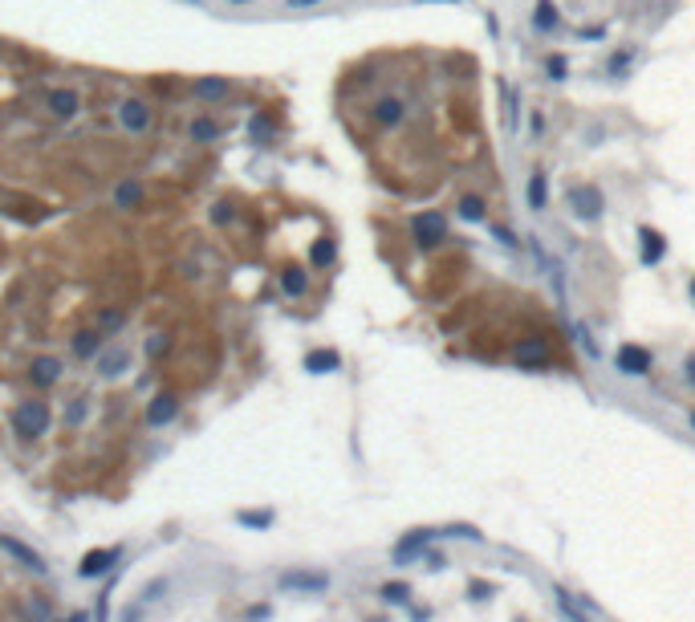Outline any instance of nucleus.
Segmentation results:
<instances>
[{
    "label": "nucleus",
    "instance_id": "58836bf2",
    "mask_svg": "<svg viewBox=\"0 0 695 622\" xmlns=\"http://www.w3.org/2000/svg\"><path fill=\"white\" fill-rule=\"evenodd\" d=\"M69 622H90V614H81V610H78V614H69Z\"/></svg>",
    "mask_w": 695,
    "mask_h": 622
},
{
    "label": "nucleus",
    "instance_id": "1a4fd4ad",
    "mask_svg": "<svg viewBox=\"0 0 695 622\" xmlns=\"http://www.w3.org/2000/svg\"><path fill=\"white\" fill-rule=\"evenodd\" d=\"M45 106H49V115H53V118L69 122V118L81 110V98H78V90H69V86H57V90H49V94H45Z\"/></svg>",
    "mask_w": 695,
    "mask_h": 622
},
{
    "label": "nucleus",
    "instance_id": "412c9836",
    "mask_svg": "<svg viewBox=\"0 0 695 622\" xmlns=\"http://www.w3.org/2000/svg\"><path fill=\"white\" fill-rule=\"evenodd\" d=\"M281 289L289 297H305V289H309V273L305 269H297V264H289L285 273H281Z\"/></svg>",
    "mask_w": 695,
    "mask_h": 622
},
{
    "label": "nucleus",
    "instance_id": "c756f323",
    "mask_svg": "<svg viewBox=\"0 0 695 622\" xmlns=\"http://www.w3.org/2000/svg\"><path fill=\"white\" fill-rule=\"evenodd\" d=\"M211 220H216V224H232V220H236V208L220 199V204H211Z\"/></svg>",
    "mask_w": 695,
    "mask_h": 622
},
{
    "label": "nucleus",
    "instance_id": "0eeeda50",
    "mask_svg": "<svg viewBox=\"0 0 695 622\" xmlns=\"http://www.w3.org/2000/svg\"><path fill=\"white\" fill-rule=\"evenodd\" d=\"M118 561H122V549H118V545H110V549H94V553L81 557L78 573H81V577H102V573H110Z\"/></svg>",
    "mask_w": 695,
    "mask_h": 622
},
{
    "label": "nucleus",
    "instance_id": "393cba45",
    "mask_svg": "<svg viewBox=\"0 0 695 622\" xmlns=\"http://www.w3.org/2000/svg\"><path fill=\"white\" fill-rule=\"evenodd\" d=\"M529 204H533V208H545V204H549V180H545L541 171L529 180Z\"/></svg>",
    "mask_w": 695,
    "mask_h": 622
},
{
    "label": "nucleus",
    "instance_id": "9b49d317",
    "mask_svg": "<svg viewBox=\"0 0 695 622\" xmlns=\"http://www.w3.org/2000/svg\"><path fill=\"white\" fill-rule=\"evenodd\" d=\"M192 90L199 102H220V98H228L232 94V82L228 78H220V74H204V78H192Z\"/></svg>",
    "mask_w": 695,
    "mask_h": 622
},
{
    "label": "nucleus",
    "instance_id": "2f4dec72",
    "mask_svg": "<svg viewBox=\"0 0 695 622\" xmlns=\"http://www.w3.org/2000/svg\"><path fill=\"white\" fill-rule=\"evenodd\" d=\"M329 261H334V240H322L313 248V264H329Z\"/></svg>",
    "mask_w": 695,
    "mask_h": 622
},
{
    "label": "nucleus",
    "instance_id": "423d86ee",
    "mask_svg": "<svg viewBox=\"0 0 695 622\" xmlns=\"http://www.w3.org/2000/svg\"><path fill=\"white\" fill-rule=\"evenodd\" d=\"M281 589H297V594H322V589H329V573H313V570L281 573Z\"/></svg>",
    "mask_w": 695,
    "mask_h": 622
},
{
    "label": "nucleus",
    "instance_id": "f3484780",
    "mask_svg": "<svg viewBox=\"0 0 695 622\" xmlns=\"http://www.w3.org/2000/svg\"><path fill=\"white\" fill-rule=\"evenodd\" d=\"M220 131H224V127H220L216 118H208V115H195L192 122H187V139H192V143H199V147H204V143H216V139H220Z\"/></svg>",
    "mask_w": 695,
    "mask_h": 622
},
{
    "label": "nucleus",
    "instance_id": "a211bd4d",
    "mask_svg": "<svg viewBox=\"0 0 695 622\" xmlns=\"http://www.w3.org/2000/svg\"><path fill=\"white\" fill-rule=\"evenodd\" d=\"M301 366H305L309 375H329V370H338V366H341V354H338V350H309Z\"/></svg>",
    "mask_w": 695,
    "mask_h": 622
},
{
    "label": "nucleus",
    "instance_id": "a878e982",
    "mask_svg": "<svg viewBox=\"0 0 695 622\" xmlns=\"http://www.w3.org/2000/svg\"><path fill=\"white\" fill-rule=\"evenodd\" d=\"M102 334H114V329H122L127 326V310H102L98 313V322H94Z\"/></svg>",
    "mask_w": 695,
    "mask_h": 622
},
{
    "label": "nucleus",
    "instance_id": "473e14b6",
    "mask_svg": "<svg viewBox=\"0 0 695 622\" xmlns=\"http://www.w3.org/2000/svg\"><path fill=\"white\" fill-rule=\"evenodd\" d=\"M65 419H69V423H81V419H86V399H74V407H69Z\"/></svg>",
    "mask_w": 695,
    "mask_h": 622
},
{
    "label": "nucleus",
    "instance_id": "f257e3e1",
    "mask_svg": "<svg viewBox=\"0 0 695 622\" xmlns=\"http://www.w3.org/2000/svg\"><path fill=\"white\" fill-rule=\"evenodd\" d=\"M49 423H53V415H49V403L41 399H25V403H16L13 411V431L21 440H37V435H45Z\"/></svg>",
    "mask_w": 695,
    "mask_h": 622
},
{
    "label": "nucleus",
    "instance_id": "7c9ffc66",
    "mask_svg": "<svg viewBox=\"0 0 695 622\" xmlns=\"http://www.w3.org/2000/svg\"><path fill=\"white\" fill-rule=\"evenodd\" d=\"M468 594L476 598V602H488V598L496 594V586H492V582H468Z\"/></svg>",
    "mask_w": 695,
    "mask_h": 622
},
{
    "label": "nucleus",
    "instance_id": "b1692460",
    "mask_svg": "<svg viewBox=\"0 0 695 622\" xmlns=\"http://www.w3.org/2000/svg\"><path fill=\"white\" fill-rule=\"evenodd\" d=\"M378 598L390 606H403V602H411V586L407 582H387V586L378 589Z\"/></svg>",
    "mask_w": 695,
    "mask_h": 622
},
{
    "label": "nucleus",
    "instance_id": "f03ea898",
    "mask_svg": "<svg viewBox=\"0 0 695 622\" xmlns=\"http://www.w3.org/2000/svg\"><path fill=\"white\" fill-rule=\"evenodd\" d=\"M411 236L419 248H439L448 240V216L443 212H419L411 216Z\"/></svg>",
    "mask_w": 695,
    "mask_h": 622
},
{
    "label": "nucleus",
    "instance_id": "4c0bfd02",
    "mask_svg": "<svg viewBox=\"0 0 695 622\" xmlns=\"http://www.w3.org/2000/svg\"><path fill=\"white\" fill-rule=\"evenodd\" d=\"M561 606H566V614H573V602H569V594L561 589ZM573 622H582V618H573Z\"/></svg>",
    "mask_w": 695,
    "mask_h": 622
},
{
    "label": "nucleus",
    "instance_id": "4be33fe9",
    "mask_svg": "<svg viewBox=\"0 0 695 622\" xmlns=\"http://www.w3.org/2000/svg\"><path fill=\"white\" fill-rule=\"evenodd\" d=\"M663 257H667V240L655 228H643V261H647V264H659Z\"/></svg>",
    "mask_w": 695,
    "mask_h": 622
},
{
    "label": "nucleus",
    "instance_id": "72a5a7b5",
    "mask_svg": "<svg viewBox=\"0 0 695 622\" xmlns=\"http://www.w3.org/2000/svg\"><path fill=\"white\" fill-rule=\"evenodd\" d=\"M146 350H151V354H159V350H167V334H151V342H146Z\"/></svg>",
    "mask_w": 695,
    "mask_h": 622
},
{
    "label": "nucleus",
    "instance_id": "ddd939ff",
    "mask_svg": "<svg viewBox=\"0 0 695 622\" xmlns=\"http://www.w3.org/2000/svg\"><path fill=\"white\" fill-rule=\"evenodd\" d=\"M175 415H179V399L171 391L155 394V399L146 403V423H151V427H167Z\"/></svg>",
    "mask_w": 695,
    "mask_h": 622
},
{
    "label": "nucleus",
    "instance_id": "cd10ccee",
    "mask_svg": "<svg viewBox=\"0 0 695 622\" xmlns=\"http://www.w3.org/2000/svg\"><path fill=\"white\" fill-rule=\"evenodd\" d=\"M460 216H464V220H484V199H480V196H464V199H460Z\"/></svg>",
    "mask_w": 695,
    "mask_h": 622
},
{
    "label": "nucleus",
    "instance_id": "20e7f679",
    "mask_svg": "<svg viewBox=\"0 0 695 622\" xmlns=\"http://www.w3.org/2000/svg\"><path fill=\"white\" fill-rule=\"evenodd\" d=\"M566 199H569V208H573L578 220H598L602 208H606V199H602V192L594 183H573Z\"/></svg>",
    "mask_w": 695,
    "mask_h": 622
},
{
    "label": "nucleus",
    "instance_id": "7ed1b4c3",
    "mask_svg": "<svg viewBox=\"0 0 695 622\" xmlns=\"http://www.w3.org/2000/svg\"><path fill=\"white\" fill-rule=\"evenodd\" d=\"M118 122H122V131H130V134H146L151 122H155V110H151L146 98H122L118 102Z\"/></svg>",
    "mask_w": 695,
    "mask_h": 622
},
{
    "label": "nucleus",
    "instance_id": "ea45409f",
    "mask_svg": "<svg viewBox=\"0 0 695 622\" xmlns=\"http://www.w3.org/2000/svg\"><path fill=\"white\" fill-rule=\"evenodd\" d=\"M691 301H695V277H691Z\"/></svg>",
    "mask_w": 695,
    "mask_h": 622
},
{
    "label": "nucleus",
    "instance_id": "5701e85b",
    "mask_svg": "<svg viewBox=\"0 0 695 622\" xmlns=\"http://www.w3.org/2000/svg\"><path fill=\"white\" fill-rule=\"evenodd\" d=\"M248 134H252L257 143H264V147H269V143H273V134H276V122L269 115H260V110H257V115H252V122H248Z\"/></svg>",
    "mask_w": 695,
    "mask_h": 622
},
{
    "label": "nucleus",
    "instance_id": "f8f14e48",
    "mask_svg": "<svg viewBox=\"0 0 695 622\" xmlns=\"http://www.w3.org/2000/svg\"><path fill=\"white\" fill-rule=\"evenodd\" d=\"M431 537H436V529H415V533H407L399 545H395V565H407V561H415V557L431 545Z\"/></svg>",
    "mask_w": 695,
    "mask_h": 622
},
{
    "label": "nucleus",
    "instance_id": "f704fd0d",
    "mask_svg": "<svg viewBox=\"0 0 695 622\" xmlns=\"http://www.w3.org/2000/svg\"><path fill=\"white\" fill-rule=\"evenodd\" d=\"M549 74L553 78H566V57H549Z\"/></svg>",
    "mask_w": 695,
    "mask_h": 622
},
{
    "label": "nucleus",
    "instance_id": "79ce46f5",
    "mask_svg": "<svg viewBox=\"0 0 695 622\" xmlns=\"http://www.w3.org/2000/svg\"><path fill=\"white\" fill-rule=\"evenodd\" d=\"M187 4H199V0H187Z\"/></svg>",
    "mask_w": 695,
    "mask_h": 622
},
{
    "label": "nucleus",
    "instance_id": "2eb2a0df",
    "mask_svg": "<svg viewBox=\"0 0 695 622\" xmlns=\"http://www.w3.org/2000/svg\"><path fill=\"white\" fill-rule=\"evenodd\" d=\"M130 370V350H98V375L118 378Z\"/></svg>",
    "mask_w": 695,
    "mask_h": 622
},
{
    "label": "nucleus",
    "instance_id": "6ab92c4d",
    "mask_svg": "<svg viewBox=\"0 0 695 622\" xmlns=\"http://www.w3.org/2000/svg\"><path fill=\"white\" fill-rule=\"evenodd\" d=\"M513 358H517L525 370L549 366V354H545V346H541V342H520V346H513Z\"/></svg>",
    "mask_w": 695,
    "mask_h": 622
},
{
    "label": "nucleus",
    "instance_id": "aec40b11",
    "mask_svg": "<svg viewBox=\"0 0 695 622\" xmlns=\"http://www.w3.org/2000/svg\"><path fill=\"white\" fill-rule=\"evenodd\" d=\"M370 115H374V122H382V127H395V122H403L407 106H403V98H378Z\"/></svg>",
    "mask_w": 695,
    "mask_h": 622
},
{
    "label": "nucleus",
    "instance_id": "c9c22d12",
    "mask_svg": "<svg viewBox=\"0 0 695 622\" xmlns=\"http://www.w3.org/2000/svg\"><path fill=\"white\" fill-rule=\"evenodd\" d=\"M448 565V557L443 553H427V570H443Z\"/></svg>",
    "mask_w": 695,
    "mask_h": 622
},
{
    "label": "nucleus",
    "instance_id": "4468645a",
    "mask_svg": "<svg viewBox=\"0 0 695 622\" xmlns=\"http://www.w3.org/2000/svg\"><path fill=\"white\" fill-rule=\"evenodd\" d=\"M57 378H62V358L41 354V358L29 362V382H33V387H53Z\"/></svg>",
    "mask_w": 695,
    "mask_h": 622
},
{
    "label": "nucleus",
    "instance_id": "9d476101",
    "mask_svg": "<svg viewBox=\"0 0 695 622\" xmlns=\"http://www.w3.org/2000/svg\"><path fill=\"white\" fill-rule=\"evenodd\" d=\"M143 199H146V187H143V180H122L118 187H114V196H110V204L118 208V212H139L143 208Z\"/></svg>",
    "mask_w": 695,
    "mask_h": 622
},
{
    "label": "nucleus",
    "instance_id": "dca6fc26",
    "mask_svg": "<svg viewBox=\"0 0 695 622\" xmlns=\"http://www.w3.org/2000/svg\"><path fill=\"white\" fill-rule=\"evenodd\" d=\"M102 338H106V334H102L98 326H90V329H78V334L69 338V350H74L78 358H98V350H102Z\"/></svg>",
    "mask_w": 695,
    "mask_h": 622
},
{
    "label": "nucleus",
    "instance_id": "e433bc0d",
    "mask_svg": "<svg viewBox=\"0 0 695 622\" xmlns=\"http://www.w3.org/2000/svg\"><path fill=\"white\" fill-rule=\"evenodd\" d=\"M683 370H687V382H691V387H695V354H691V358H687V366H683Z\"/></svg>",
    "mask_w": 695,
    "mask_h": 622
},
{
    "label": "nucleus",
    "instance_id": "6e6552de",
    "mask_svg": "<svg viewBox=\"0 0 695 622\" xmlns=\"http://www.w3.org/2000/svg\"><path fill=\"white\" fill-rule=\"evenodd\" d=\"M614 362H618L622 375H650V350H647V346H634V342L618 346Z\"/></svg>",
    "mask_w": 695,
    "mask_h": 622
},
{
    "label": "nucleus",
    "instance_id": "bb28decb",
    "mask_svg": "<svg viewBox=\"0 0 695 622\" xmlns=\"http://www.w3.org/2000/svg\"><path fill=\"white\" fill-rule=\"evenodd\" d=\"M533 25L537 29H553V25H557V4H553V0H537Z\"/></svg>",
    "mask_w": 695,
    "mask_h": 622
},
{
    "label": "nucleus",
    "instance_id": "39448f33",
    "mask_svg": "<svg viewBox=\"0 0 695 622\" xmlns=\"http://www.w3.org/2000/svg\"><path fill=\"white\" fill-rule=\"evenodd\" d=\"M0 553H8L21 565V570H33L37 577H45L49 573V565H45V557L37 553V549H29L25 541H16V537H8V533H0Z\"/></svg>",
    "mask_w": 695,
    "mask_h": 622
},
{
    "label": "nucleus",
    "instance_id": "a19ab883",
    "mask_svg": "<svg viewBox=\"0 0 695 622\" xmlns=\"http://www.w3.org/2000/svg\"><path fill=\"white\" fill-rule=\"evenodd\" d=\"M691 427H695V411H691Z\"/></svg>",
    "mask_w": 695,
    "mask_h": 622
},
{
    "label": "nucleus",
    "instance_id": "c85d7f7f",
    "mask_svg": "<svg viewBox=\"0 0 695 622\" xmlns=\"http://www.w3.org/2000/svg\"><path fill=\"white\" fill-rule=\"evenodd\" d=\"M236 521L248 529H264V524H273V512H236Z\"/></svg>",
    "mask_w": 695,
    "mask_h": 622
}]
</instances>
